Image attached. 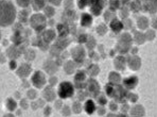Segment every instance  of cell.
<instances>
[{
	"instance_id": "1",
	"label": "cell",
	"mask_w": 157,
	"mask_h": 117,
	"mask_svg": "<svg viewBox=\"0 0 157 117\" xmlns=\"http://www.w3.org/2000/svg\"><path fill=\"white\" fill-rule=\"evenodd\" d=\"M0 14H1V26H11L16 18L15 6L9 0H1L0 1Z\"/></svg>"
},
{
	"instance_id": "2",
	"label": "cell",
	"mask_w": 157,
	"mask_h": 117,
	"mask_svg": "<svg viewBox=\"0 0 157 117\" xmlns=\"http://www.w3.org/2000/svg\"><path fill=\"white\" fill-rule=\"evenodd\" d=\"M29 22L31 25V28L34 31L40 33L45 30L46 26H47V18H46L45 15L40 14V13H36V14H33L30 17Z\"/></svg>"
},
{
	"instance_id": "3",
	"label": "cell",
	"mask_w": 157,
	"mask_h": 117,
	"mask_svg": "<svg viewBox=\"0 0 157 117\" xmlns=\"http://www.w3.org/2000/svg\"><path fill=\"white\" fill-rule=\"evenodd\" d=\"M73 94H75V86L71 82L64 81L59 84L57 95L61 99H68V98L72 97Z\"/></svg>"
},
{
	"instance_id": "4",
	"label": "cell",
	"mask_w": 157,
	"mask_h": 117,
	"mask_svg": "<svg viewBox=\"0 0 157 117\" xmlns=\"http://www.w3.org/2000/svg\"><path fill=\"white\" fill-rule=\"evenodd\" d=\"M31 82H32V85L35 86L36 88H43L44 86H45L46 82H47L45 73L43 72H40V70H36V72L32 75Z\"/></svg>"
},
{
	"instance_id": "5",
	"label": "cell",
	"mask_w": 157,
	"mask_h": 117,
	"mask_svg": "<svg viewBox=\"0 0 157 117\" xmlns=\"http://www.w3.org/2000/svg\"><path fill=\"white\" fill-rule=\"evenodd\" d=\"M71 57L77 64H82L85 60V57H86V51L82 46L78 45L71 49Z\"/></svg>"
},
{
	"instance_id": "6",
	"label": "cell",
	"mask_w": 157,
	"mask_h": 117,
	"mask_svg": "<svg viewBox=\"0 0 157 117\" xmlns=\"http://www.w3.org/2000/svg\"><path fill=\"white\" fill-rule=\"evenodd\" d=\"M87 92H88V95H90L91 97L97 98L100 94V85L97 82V80L94 79H89L87 81Z\"/></svg>"
},
{
	"instance_id": "7",
	"label": "cell",
	"mask_w": 157,
	"mask_h": 117,
	"mask_svg": "<svg viewBox=\"0 0 157 117\" xmlns=\"http://www.w3.org/2000/svg\"><path fill=\"white\" fill-rule=\"evenodd\" d=\"M104 4H105L104 0H92L90 2V4H89L91 14L94 16L100 15L103 10V8H104Z\"/></svg>"
},
{
	"instance_id": "8",
	"label": "cell",
	"mask_w": 157,
	"mask_h": 117,
	"mask_svg": "<svg viewBox=\"0 0 157 117\" xmlns=\"http://www.w3.org/2000/svg\"><path fill=\"white\" fill-rule=\"evenodd\" d=\"M126 97V91L122 88L121 85H117L116 84V89H115V95L114 98L117 100L118 102H123L124 99Z\"/></svg>"
},
{
	"instance_id": "9",
	"label": "cell",
	"mask_w": 157,
	"mask_h": 117,
	"mask_svg": "<svg viewBox=\"0 0 157 117\" xmlns=\"http://www.w3.org/2000/svg\"><path fill=\"white\" fill-rule=\"evenodd\" d=\"M55 36H56V34H55L54 30L49 29V30H45V31L41 33L40 37H41V40H43L44 42L47 43V44H49V43H51L52 41L54 40Z\"/></svg>"
},
{
	"instance_id": "10",
	"label": "cell",
	"mask_w": 157,
	"mask_h": 117,
	"mask_svg": "<svg viewBox=\"0 0 157 117\" xmlns=\"http://www.w3.org/2000/svg\"><path fill=\"white\" fill-rule=\"evenodd\" d=\"M31 66H30V64L28 63H22L21 65H20V67L17 69V75L19 76L20 78H26L31 73Z\"/></svg>"
},
{
	"instance_id": "11",
	"label": "cell",
	"mask_w": 157,
	"mask_h": 117,
	"mask_svg": "<svg viewBox=\"0 0 157 117\" xmlns=\"http://www.w3.org/2000/svg\"><path fill=\"white\" fill-rule=\"evenodd\" d=\"M138 84V78L135 77V76H132V77L125 78L123 80V86L128 89H132L135 88Z\"/></svg>"
},
{
	"instance_id": "12",
	"label": "cell",
	"mask_w": 157,
	"mask_h": 117,
	"mask_svg": "<svg viewBox=\"0 0 157 117\" xmlns=\"http://www.w3.org/2000/svg\"><path fill=\"white\" fill-rule=\"evenodd\" d=\"M75 12L73 10H66L65 12H64V14H63V21H64V24H70V25H72V22L75 20Z\"/></svg>"
},
{
	"instance_id": "13",
	"label": "cell",
	"mask_w": 157,
	"mask_h": 117,
	"mask_svg": "<svg viewBox=\"0 0 157 117\" xmlns=\"http://www.w3.org/2000/svg\"><path fill=\"white\" fill-rule=\"evenodd\" d=\"M97 110V107H96V103L92 99H87L85 100L84 102V111L86 112V114L88 115H91L96 112Z\"/></svg>"
},
{
	"instance_id": "14",
	"label": "cell",
	"mask_w": 157,
	"mask_h": 117,
	"mask_svg": "<svg viewBox=\"0 0 157 117\" xmlns=\"http://www.w3.org/2000/svg\"><path fill=\"white\" fill-rule=\"evenodd\" d=\"M56 29L59 36H61V37H66L68 35V33H70V27L67 24H64V22H61V24L57 25Z\"/></svg>"
},
{
	"instance_id": "15",
	"label": "cell",
	"mask_w": 157,
	"mask_h": 117,
	"mask_svg": "<svg viewBox=\"0 0 157 117\" xmlns=\"http://www.w3.org/2000/svg\"><path fill=\"white\" fill-rule=\"evenodd\" d=\"M109 28H110V30H112L113 32H115V33H119V32L121 31L122 29H123V24H122V22L120 21L119 19H117V18H114V19L110 20Z\"/></svg>"
},
{
	"instance_id": "16",
	"label": "cell",
	"mask_w": 157,
	"mask_h": 117,
	"mask_svg": "<svg viewBox=\"0 0 157 117\" xmlns=\"http://www.w3.org/2000/svg\"><path fill=\"white\" fill-rule=\"evenodd\" d=\"M92 24V17L91 15H89L88 13H83L81 15V26L85 27V28H88L90 27Z\"/></svg>"
},
{
	"instance_id": "17",
	"label": "cell",
	"mask_w": 157,
	"mask_h": 117,
	"mask_svg": "<svg viewBox=\"0 0 157 117\" xmlns=\"http://www.w3.org/2000/svg\"><path fill=\"white\" fill-rule=\"evenodd\" d=\"M69 44H70V40H69L68 37H61V36H59V38L56 40V43H55V46L56 47H59L61 50H63V49H65V48L68 46Z\"/></svg>"
},
{
	"instance_id": "18",
	"label": "cell",
	"mask_w": 157,
	"mask_h": 117,
	"mask_svg": "<svg viewBox=\"0 0 157 117\" xmlns=\"http://www.w3.org/2000/svg\"><path fill=\"white\" fill-rule=\"evenodd\" d=\"M21 54V50H19L18 49V47L17 46H12V47H10L9 48V50H8V56L10 57L11 59L14 60V59H17L18 57Z\"/></svg>"
},
{
	"instance_id": "19",
	"label": "cell",
	"mask_w": 157,
	"mask_h": 117,
	"mask_svg": "<svg viewBox=\"0 0 157 117\" xmlns=\"http://www.w3.org/2000/svg\"><path fill=\"white\" fill-rule=\"evenodd\" d=\"M44 97L47 101H52L55 98V93L51 86H47L44 91Z\"/></svg>"
},
{
	"instance_id": "20",
	"label": "cell",
	"mask_w": 157,
	"mask_h": 117,
	"mask_svg": "<svg viewBox=\"0 0 157 117\" xmlns=\"http://www.w3.org/2000/svg\"><path fill=\"white\" fill-rule=\"evenodd\" d=\"M32 9H33L35 12H39L40 10L45 9V0H32L31 2Z\"/></svg>"
},
{
	"instance_id": "21",
	"label": "cell",
	"mask_w": 157,
	"mask_h": 117,
	"mask_svg": "<svg viewBox=\"0 0 157 117\" xmlns=\"http://www.w3.org/2000/svg\"><path fill=\"white\" fill-rule=\"evenodd\" d=\"M86 72L78 70L75 76V83H85L86 81Z\"/></svg>"
},
{
	"instance_id": "22",
	"label": "cell",
	"mask_w": 157,
	"mask_h": 117,
	"mask_svg": "<svg viewBox=\"0 0 157 117\" xmlns=\"http://www.w3.org/2000/svg\"><path fill=\"white\" fill-rule=\"evenodd\" d=\"M115 89H116V84L114 83H107L105 85V93L108 97H112L114 98V95H115Z\"/></svg>"
},
{
	"instance_id": "23",
	"label": "cell",
	"mask_w": 157,
	"mask_h": 117,
	"mask_svg": "<svg viewBox=\"0 0 157 117\" xmlns=\"http://www.w3.org/2000/svg\"><path fill=\"white\" fill-rule=\"evenodd\" d=\"M144 115V109L141 105H137L132 110V116L133 117H142Z\"/></svg>"
},
{
	"instance_id": "24",
	"label": "cell",
	"mask_w": 157,
	"mask_h": 117,
	"mask_svg": "<svg viewBox=\"0 0 157 117\" xmlns=\"http://www.w3.org/2000/svg\"><path fill=\"white\" fill-rule=\"evenodd\" d=\"M128 65H130L131 69L133 70H137L140 66V60L138 57H133L130 61H128Z\"/></svg>"
},
{
	"instance_id": "25",
	"label": "cell",
	"mask_w": 157,
	"mask_h": 117,
	"mask_svg": "<svg viewBox=\"0 0 157 117\" xmlns=\"http://www.w3.org/2000/svg\"><path fill=\"white\" fill-rule=\"evenodd\" d=\"M16 107H17V103H16V101L13 98H8V99L6 100V107L9 111H11V112L15 111Z\"/></svg>"
},
{
	"instance_id": "26",
	"label": "cell",
	"mask_w": 157,
	"mask_h": 117,
	"mask_svg": "<svg viewBox=\"0 0 157 117\" xmlns=\"http://www.w3.org/2000/svg\"><path fill=\"white\" fill-rule=\"evenodd\" d=\"M124 65H125V60L122 58V57L116 58V60H115V66H116V68L122 70L124 68Z\"/></svg>"
},
{
	"instance_id": "27",
	"label": "cell",
	"mask_w": 157,
	"mask_h": 117,
	"mask_svg": "<svg viewBox=\"0 0 157 117\" xmlns=\"http://www.w3.org/2000/svg\"><path fill=\"white\" fill-rule=\"evenodd\" d=\"M28 11L27 10H22V11H20V13H19V16H18V19H19V22L20 24H26V22H28Z\"/></svg>"
},
{
	"instance_id": "28",
	"label": "cell",
	"mask_w": 157,
	"mask_h": 117,
	"mask_svg": "<svg viewBox=\"0 0 157 117\" xmlns=\"http://www.w3.org/2000/svg\"><path fill=\"white\" fill-rule=\"evenodd\" d=\"M109 82L110 83H114V84H117L118 82L120 81V76L119 73L115 72H112L109 73Z\"/></svg>"
},
{
	"instance_id": "29",
	"label": "cell",
	"mask_w": 157,
	"mask_h": 117,
	"mask_svg": "<svg viewBox=\"0 0 157 117\" xmlns=\"http://www.w3.org/2000/svg\"><path fill=\"white\" fill-rule=\"evenodd\" d=\"M109 11L114 12L120 8V1L119 0H109Z\"/></svg>"
},
{
	"instance_id": "30",
	"label": "cell",
	"mask_w": 157,
	"mask_h": 117,
	"mask_svg": "<svg viewBox=\"0 0 157 117\" xmlns=\"http://www.w3.org/2000/svg\"><path fill=\"white\" fill-rule=\"evenodd\" d=\"M87 72H88V73L90 76H96V75H98V72H99V67L97 65H90L87 68Z\"/></svg>"
},
{
	"instance_id": "31",
	"label": "cell",
	"mask_w": 157,
	"mask_h": 117,
	"mask_svg": "<svg viewBox=\"0 0 157 117\" xmlns=\"http://www.w3.org/2000/svg\"><path fill=\"white\" fill-rule=\"evenodd\" d=\"M94 46H96V40H94V37L88 36V40H87V42H86V47L88 48V49L92 50L94 48Z\"/></svg>"
},
{
	"instance_id": "32",
	"label": "cell",
	"mask_w": 157,
	"mask_h": 117,
	"mask_svg": "<svg viewBox=\"0 0 157 117\" xmlns=\"http://www.w3.org/2000/svg\"><path fill=\"white\" fill-rule=\"evenodd\" d=\"M44 12H45V16L46 17H52L53 15H54V9L52 8V6H46L45 9H44Z\"/></svg>"
},
{
	"instance_id": "33",
	"label": "cell",
	"mask_w": 157,
	"mask_h": 117,
	"mask_svg": "<svg viewBox=\"0 0 157 117\" xmlns=\"http://www.w3.org/2000/svg\"><path fill=\"white\" fill-rule=\"evenodd\" d=\"M138 27L140 29H145L147 27V19L145 17H142V18H139L138 19Z\"/></svg>"
},
{
	"instance_id": "34",
	"label": "cell",
	"mask_w": 157,
	"mask_h": 117,
	"mask_svg": "<svg viewBox=\"0 0 157 117\" xmlns=\"http://www.w3.org/2000/svg\"><path fill=\"white\" fill-rule=\"evenodd\" d=\"M25 57H26L27 61H33L34 58H35V52H34L33 50L29 49L26 53H25Z\"/></svg>"
},
{
	"instance_id": "35",
	"label": "cell",
	"mask_w": 157,
	"mask_h": 117,
	"mask_svg": "<svg viewBox=\"0 0 157 117\" xmlns=\"http://www.w3.org/2000/svg\"><path fill=\"white\" fill-rule=\"evenodd\" d=\"M106 30H107V28H106V26L104 24H101L97 27V32H98V34H100V35H104L106 33Z\"/></svg>"
},
{
	"instance_id": "36",
	"label": "cell",
	"mask_w": 157,
	"mask_h": 117,
	"mask_svg": "<svg viewBox=\"0 0 157 117\" xmlns=\"http://www.w3.org/2000/svg\"><path fill=\"white\" fill-rule=\"evenodd\" d=\"M16 2H17V4L19 6H21V8L25 9V8H27L30 3H31L32 0H16Z\"/></svg>"
},
{
	"instance_id": "37",
	"label": "cell",
	"mask_w": 157,
	"mask_h": 117,
	"mask_svg": "<svg viewBox=\"0 0 157 117\" xmlns=\"http://www.w3.org/2000/svg\"><path fill=\"white\" fill-rule=\"evenodd\" d=\"M72 109L75 114H78L81 112V110H82V105H81V103L78 101H75V102H73V104H72Z\"/></svg>"
},
{
	"instance_id": "38",
	"label": "cell",
	"mask_w": 157,
	"mask_h": 117,
	"mask_svg": "<svg viewBox=\"0 0 157 117\" xmlns=\"http://www.w3.org/2000/svg\"><path fill=\"white\" fill-rule=\"evenodd\" d=\"M97 101H98V104L99 105H105L107 103V99H106L105 96L103 95H99L97 97Z\"/></svg>"
},
{
	"instance_id": "39",
	"label": "cell",
	"mask_w": 157,
	"mask_h": 117,
	"mask_svg": "<svg viewBox=\"0 0 157 117\" xmlns=\"http://www.w3.org/2000/svg\"><path fill=\"white\" fill-rule=\"evenodd\" d=\"M87 40H88V35H86L85 33H81L80 35H78V44H83V43L86 44Z\"/></svg>"
},
{
	"instance_id": "40",
	"label": "cell",
	"mask_w": 157,
	"mask_h": 117,
	"mask_svg": "<svg viewBox=\"0 0 157 117\" xmlns=\"http://www.w3.org/2000/svg\"><path fill=\"white\" fill-rule=\"evenodd\" d=\"M67 66H68V67H66L65 66V72H67V73H72L73 72V70H75V67H72L73 66V63L72 62H67V64H66Z\"/></svg>"
},
{
	"instance_id": "41",
	"label": "cell",
	"mask_w": 157,
	"mask_h": 117,
	"mask_svg": "<svg viewBox=\"0 0 157 117\" xmlns=\"http://www.w3.org/2000/svg\"><path fill=\"white\" fill-rule=\"evenodd\" d=\"M28 97H29L30 99H34V98L36 97V91H34V89H30V91L28 92Z\"/></svg>"
},
{
	"instance_id": "42",
	"label": "cell",
	"mask_w": 157,
	"mask_h": 117,
	"mask_svg": "<svg viewBox=\"0 0 157 117\" xmlns=\"http://www.w3.org/2000/svg\"><path fill=\"white\" fill-rule=\"evenodd\" d=\"M9 66H10V69L11 70H15L16 68H17V63H16L15 60H11L10 64H9Z\"/></svg>"
},
{
	"instance_id": "43",
	"label": "cell",
	"mask_w": 157,
	"mask_h": 117,
	"mask_svg": "<svg viewBox=\"0 0 157 117\" xmlns=\"http://www.w3.org/2000/svg\"><path fill=\"white\" fill-rule=\"evenodd\" d=\"M48 1H49L51 4H53V6H59L62 0H48Z\"/></svg>"
},
{
	"instance_id": "44",
	"label": "cell",
	"mask_w": 157,
	"mask_h": 117,
	"mask_svg": "<svg viewBox=\"0 0 157 117\" xmlns=\"http://www.w3.org/2000/svg\"><path fill=\"white\" fill-rule=\"evenodd\" d=\"M69 114H70V113H69V107H67V105H66V107H63V115L64 116H66V115L68 116Z\"/></svg>"
},
{
	"instance_id": "45",
	"label": "cell",
	"mask_w": 157,
	"mask_h": 117,
	"mask_svg": "<svg viewBox=\"0 0 157 117\" xmlns=\"http://www.w3.org/2000/svg\"><path fill=\"white\" fill-rule=\"evenodd\" d=\"M110 12H112V11H107V12H105V14H104V18H105L106 21L110 19Z\"/></svg>"
},
{
	"instance_id": "46",
	"label": "cell",
	"mask_w": 157,
	"mask_h": 117,
	"mask_svg": "<svg viewBox=\"0 0 157 117\" xmlns=\"http://www.w3.org/2000/svg\"><path fill=\"white\" fill-rule=\"evenodd\" d=\"M50 114H51V107H46V113H45V115L48 116V115H50Z\"/></svg>"
},
{
	"instance_id": "47",
	"label": "cell",
	"mask_w": 157,
	"mask_h": 117,
	"mask_svg": "<svg viewBox=\"0 0 157 117\" xmlns=\"http://www.w3.org/2000/svg\"><path fill=\"white\" fill-rule=\"evenodd\" d=\"M110 109H112L113 111H116V110H117V105L115 104V103H110Z\"/></svg>"
},
{
	"instance_id": "48",
	"label": "cell",
	"mask_w": 157,
	"mask_h": 117,
	"mask_svg": "<svg viewBox=\"0 0 157 117\" xmlns=\"http://www.w3.org/2000/svg\"><path fill=\"white\" fill-rule=\"evenodd\" d=\"M27 100H21V107H25V109H27V107H28V105H27Z\"/></svg>"
},
{
	"instance_id": "49",
	"label": "cell",
	"mask_w": 157,
	"mask_h": 117,
	"mask_svg": "<svg viewBox=\"0 0 157 117\" xmlns=\"http://www.w3.org/2000/svg\"><path fill=\"white\" fill-rule=\"evenodd\" d=\"M98 113H99V115H102V114L104 113V109H103V107H101V109H99Z\"/></svg>"
},
{
	"instance_id": "50",
	"label": "cell",
	"mask_w": 157,
	"mask_h": 117,
	"mask_svg": "<svg viewBox=\"0 0 157 117\" xmlns=\"http://www.w3.org/2000/svg\"><path fill=\"white\" fill-rule=\"evenodd\" d=\"M3 117H15V116H14L13 114H6Z\"/></svg>"
},
{
	"instance_id": "51",
	"label": "cell",
	"mask_w": 157,
	"mask_h": 117,
	"mask_svg": "<svg viewBox=\"0 0 157 117\" xmlns=\"http://www.w3.org/2000/svg\"><path fill=\"white\" fill-rule=\"evenodd\" d=\"M107 117H116V116L113 115V114H109V115H107Z\"/></svg>"
}]
</instances>
